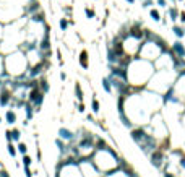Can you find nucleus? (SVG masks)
<instances>
[{"label":"nucleus","instance_id":"obj_1","mask_svg":"<svg viewBox=\"0 0 185 177\" xmlns=\"http://www.w3.org/2000/svg\"><path fill=\"white\" fill-rule=\"evenodd\" d=\"M162 94L154 91L136 90L128 96H123V111L133 125H146L159 109L162 107Z\"/></svg>","mask_w":185,"mask_h":177},{"label":"nucleus","instance_id":"obj_2","mask_svg":"<svg viewBox=\"0 0 185 177\" xmlns=\"http://www.w3.org/2000/svg\"><path fill=\"white\" fill-rule=\"evenodd\" d=\"M154 72H156V68H154L153 62L145 60L141 57H133L130 63L127 65V81L133 88L140 90V88H145L148 85Z\"/></svg>","mask_w":185,"mask_h":177},{"label":"nucleus","instance_id":"obj_3","mask_svg":"<svg viewBox=\"0 0 185 177\" xmlns=\"http://www.w3.org/2000/svg\"><path fill=\"white\" fill-rule=\"evenodd\" d=\"M5 73H7L10 78H18L21 75H26L29 70V62L28 57L23 50L16 49V50H11V52L5 54Z\"/></svg>","mask_w":185,"mask_h":177},{"label":"nucleus","instance_id":"obj_4","mask_svg":"<svg viewBox=\"0 0 185 177\" xmlns=\"http://www.w3.org/2000/svg\"><path fill=\"white\" fill-rule=\"evenodd\" d=\"M91 159L96 164V167L101 171L102 176L107 174V172H112V171H115V169H119V167L122 166V159H120L119 154L115 153L111 146H107V148H104V149H94Z\"/></svg>","mask_w":185,"mask_h":177},{"label":"nucleus","instance_id":"obj_5","mask_svg":"<svg viewBox=\"0 0 185 177\" xmlns=\"http://www.w3.org/2000/svg\"><path fill=\"white\" fill-rule=\"evenodd\" d=\"M175 78H177V72L174 68H164V70H156L154 75L151 77V80L148 81L146 88L154 93L164 94L167 93L169 90L172 88Z\"/></svg>","mask_w":185,"mask_h":177},{"label":"nucleus","instance_id":"obj_6","mask_svg":"<svg viewBox=\"0 0 185 177\" xmlns=\"http://www.w3.org/2000/svg\"><path fill=\"white\" fill-rule=\"evenodd\" d=\"M143 127L146 129L148 133H151V135L156 140H159V141L169 138V127H167V124H166L164 115L161 114V112H156V114L150 119V122H148L146 125H143Z\"/></svg>","mask_w":185,"mask_h":177},{"label":"nucleus","instance_id":"obj_7","mask_svg":"<svg viewBox=\"0 0 185 177\" xmlns=\"http://www.w3.org/2000/svg\"><path fill=\"white\" fill-rule=\"evenodd\" d=\"M164 50L166 49L162 47L161 44H157L156 41H153V39H145V41L141 42L138 57H141V59H145V60H150V62H154V60L164 52Z\"/></svg>","mask_w":185,"mask_h":177},{"label":"nucleus","instance_id":"obj_8","mask_svg":"<svg viewBox=\"0 0 185 177\" xmlns=\"http://www.w3.org/2000/svg\"><path fill=\"white\" fill-rule=\"evenodd\" d=\"M171 90H172V93H174V96L179 97L185 104V68L177 73V78H175V81H174Z\"/></svg>","mask_w":185,"mask_h":177},{"label":"nucleus","instance_id":"obj_9","mask_svg":"<svg viewBox=\"0 0 185 177\" xmlns=\"http://www.w3.org/2000/svg\"><path fill=\"white\" fill-rule=\"evenodd\" d=\"M150 163L153 164L156 169H162L164 167V164H166V154H164V151L161 148H156L153 151V153L150 154Z\"/></svg>","mask_w":185,"mask_h":177},{"label":"nucleus","instance_id":"obj_10","mask_svg":"<svg viewBox=\"0 0 185 177\" xmlns=\"http://www.w3.org/2000/svg\"><path fill=\"white\" fill-rule=\"evenodd\" d=\"M59 138H62L63 141H72L73 143L75 140H77V133H73L72 130L62 127V129H59Z\"/></svg>","mask_w":185,"mask_h":177},{"label":"nucleus","instance_id":"obj_11","mask_svg":"<svg viewBox=\"0 0 185 177\" xmlns=\"http://www.w3.org/2000/svg\"><path fill=\"white\" fill-rule=\"evenodd\" d=\"M171 52L179 55V57H185V44L182 41H175L174 44L171 45Z\"/></svg>","mask_w":185,"mask_h":177},{"label":"nucleus","instance_id":"obj_12","mask_svg":"<svg viewBox=\"0 0 185 177\" xmlns=\"http://www.w3.org/2000/svg\"><path fill=\"white\" fill-rule=\"evenodd\" d=\"M78 63L83 70H88L89 68V54H88L86 49H83L80 52V57H78Z\"/></svg>","mask_w":185,"mask_h":177},{"label":"nucleus","instance_id":"obj_13","mask_svg":"<svg viewBox=\"0 0 185 177\" xmlns=\"http://www.w3.org/2000/svg\"><path fill=\"white\" fill-rule=\"evenodd\" d=\"M5 122L8 125H15L18 122V115L13 109H7V112H5Z\"/></svg>","mask_w":185,"mask_h":177},{"label":"nucleus","instance_id":"obj_14","mask_svg":"<svg viewBox=\"0 0 185 177\" xmlns=\"http://www.w3.org/2000/svg\"><path fill=\"white\" fill-rule=\"evenodd\" d=\"M179 15H180V11H179V8L175 7V5H174V7H171V8L167 10V18L172 21V23L179 20Z\"/></svg>","mask_w":185,"mask_h":177},{"label":"nucleus","instance_id":"obj_15","mask_svg":"<svg viewBox=\"0 0 185 177\" xmlns=\"http://www.w3.org/2000/svg\"><path fill=\"white\" fill-rule=\"evenodd\" d=\"M101 83H102V88H104V91H106L107 94H111L112 91H114V88H112V83H111V78H109V77H104Z\"/></svg>","mask_w":185,"mask_h":177},{"label":"nucleus","instance_id":"obj_16","mask_svg":"<svg viewBox=\"0 0 185 177\" xmlns=\"http://www.w3.org/2000/svg\"><path fill=\"white\" fill-rule=\"evenodd\" d=\"M75 96H77V99L80 101V102H83V99H84V93H83V88H81V85L78 83H75Z\"/></svg>","mask_w":185,"mask_h":177},{"label":"nucleus","instance_id":"obj_17","mask_svg":"<svg viewBox=\"0 0 185 177\" xmlns=\"http://www.w3.org/2000/svg\"><path fill=\"white\" fill-rule=\"evenodd\" d=\"M38 86H39V90H41L42 93H47V91L50 90V86H49V81L45 80L44 77H39V85H38Z\"/></svg>","mask_w":185,"mask_h":177},{"label":"nucleus","instance_id":"obj_18","mask_svg":"<svg viewBox=\"0 0 185 177\" xmlns=\"http://www.w3.org/2000/svg\"><path fill=\"white\" fill-rule=\"evenodd\" d=\"M172 33H174L179 39L185 38V28H182V26H179V24H174V26H172Z\"/></svg>","mask_w":185,"mask_h":177},{"label":"nucleus","instance_id":"obj_19","mask_svg":"<svg viewBox=\"0 0 185 177\" xmlns=\"http://www.w3.org/2000/svg\"><path fill=\"white\" fill-rule=\"evenodd\" d=\"M150 16L153 18V21H156V23H161V21H162L161 11L157 10V8H151V10H150Z\"/></svg>","mask_w":185,"mask_h":177},{"label":"nucleus","instance_id":"obj_20","mask_svg":"<svg viewBox=\"0 0 185 177\" xmlns=\"http://www.w3.org/2000/svg\"><path fill=\"white\" fill-rule=\"evenodd\" d=\"M7 151H8V154H10L11 158H15V156L18 154V148L15 146L13 141H8V143H7Z\"/></svg>","mask_w":185,"mask_h":177},{"label":"nucleus","instance_id":"obj_21","mask_svg":"<svg viewBox=\"0 0 185 177\" xmlns=\"http://www.w3.org/2000/svg\"><path fill=\"white\" fill-rule=\"evenodd\" d=\"M91 111H93V114H99V111H101V104L96 97H93V101H91Z\"/></svg>","mask_w":185,"mask_h":177},{"label":"nucleus","instance_id":"obj_22","mask_svg":"<svg viewBox=\"0 0 185 177\" xmlns=\"http://www.w3.org/2000/svg\"><path fill=\"white\" fill-rule=\"evenodd\" d=\"M10 132H11V141H20L21 140V132H20V129H10Z\"/></svg>","mask_w":185,"mask_h":177},{"label":"nucleus","instance_id":"obj_23","mask_svg":"<svg viewBox=\"0 0 185 177\" xmlns=\"http://www.w3.org/2000/svg\"><path fill=\"white\" fill-rule=\"evenodd\" d=\"M68 24H70V21H68V18H67V16L60 18V21H59L60 31H67V29H68Z\"/></svg>","mask_w":185,"mask_h":177},{"label":"nucleus","instance_id":"obj_24","mask_svg":"<svg viewBox=\"0 0 185 177\" xmlns=\"http://www.w3.org/2000/svg\"><path fill=\"white\" fill-rule=\"evenodd\" d=\"M4 59H5V55L2 52H0V78H4L7 73H5V62H4Z\"/></svg>","mask_w":185,"mask_h":177},{"label":"nucleus","instance_id":"obj_25","mask_svg":"<svg viewBox=\"0 0 185 177\" xmlns=\"http://www.w3.org/2000/svg\"><path fill=\"white\" fill-rule=\"evenodd\" d=\"M84 15H86L88 20H94V18H96V11H94V8H89V7L84 8Z\"/></svg>","mask_w":185,"mask_h":177},{"label":"nucleus","instance_id":"obj_26","mask_svg":"<svg viewBox=\"0 0 185 177\" xmlns=\"http://www.w3.org/2000/svg\"><path fill=\"white\" fill-rule=\"evenodd\" d=\"M18 153L20 154H26L28 153V145H26V143H23V141H18Z\"/></svg>","mask_w":185,"mask_h":177},{"label":"nucleus","instance_id":"obj_27","mask_svg":"<svg viewBox=\"0 0 185 177\" xmlns=\"http://www.w3.org/2000/svg\"><path fill=\"white\" fill-rule=\"evenodd\" d=\"M21 161H23V166H31V164H33V158L29 156L28 153L23 154V159H21Z\"/></svg>","mask_w":185,"mask_h":177},{"label":"nucleus","instance_id":"obj_28","mask_svg":"<svg viewBox=\"0 0 185 177\" xmlns=\"http://www.w3.org/2000/svg\"><path fill=\"white\" fill-rule=\"evenodd\" d=\"M25 167V177H33L34 174H33V171H31V166H23Z\"/></svg>","mask_w":185,"mask_h":177},{"label":"nucleus","instance_id":"obj_29","mask_svg":"<svg viewBox=\"0 0 185 177\" xmlns=\"http://www.w3.org/2000/svg\"><path fill=\"white\" fill-rule=\"evenodd\" d=\"M0 177H11V176L8 174V171L5 169V167H2V169H0Z\"/></svg>","mask_w":185,"mask_h":177},{"label":"nucleus","instance_id":"obj_30","mask_svg":"<svg viewBox=\"0 0 185 177\" xmlns=\"http://www.w3.org/2000/svg\"><path fill=\"white\" fill-rule=\"evenodd\" d=\"M36 158H38V161H42V153H41V148H36Z\"/></svg>","mask_w":185,"mask_h":177},{"label":"nucleus","instance_id":"obj_31","mask_svg":"<svg viewBox=\"0 0 185 177\" xmlns=\"http://www.w3.org/2000/svg\"><path fill=\"white\" fill-rule=\"evenodd\" d=\"M162 177H177V176H175L174 172H171V171H164V172H162Z\"/></svg>","mask_w":185,"mask_h":177},{"label":"nucleus","instance_id":"obj_32","mask_svg":"<svg viewBox=\"0 0 185 177\" xmlns=\"http://www.w3.org/2000/svg\"><path fill=\"white\" fill-rule=\"evenodd\" d=\"M5 138H7V143H8V141H11V132H10V129L5 130Z\"/></svg>","mask_w":185,"mask_h":177},{"label":"nucleus","instance_id":"obj_33","mask_svg":"<svg viewBox=\"0 0 185 177\" xmlns=\"http://www.w3.org/2000/svg\"><path fill=\"white\" fill-rule=\"evenodd\" d=\"M180 124H182V127L185 129V109H184V112H182V115H180Z\"/></svg>","mask_w":185,"mask_h":177},{"label":"nucleus","instance_id":"obj_34","mask_svg":"<svg viewBox=\"0 0 185 177\" xmlns=\"http://www.w3.org/2000/svg\"><path fill=\"white\" fill-rule=\"evenodd\" d=\"M2 39H4V23H0V44H2Z\"/></svg>","mask_w":185,"mask_h":177},{"label":"nucleus","instance_id":"obj_35","mask_svg":"<svg viewBox=\"0 0 185 177\" xmlns=\"http://www.w3.org/2000/svg\"><path fill=\"white\" fill-rule=\"evenodd\" d=\"M84 111H86L84 104H83V102H80V104H78V112H84Z\"/></svg>","mask_w":185,"mask_h":177},{"label":"nucleus","instance_id":"obj_36","mask_svg":"<svg viewBox=\"0 0 185 177\" xmlns=\"http://www.w3.org/2000/svg\"><path fill=\"white\" fill-rule=\"evenodd\" d=\"M179 20H180L182 23H185V11H180V15H179Z\"/></svg>","mask_w":185,"mask_h":177},{"label":"nucleus","instance_id":"obj_37","mask_svg":"<svg viewBox=\"0 0 185 177\" xmlns=\"http://www.w3.org/2000/svg\"><path fill=\"white\" fill-rule=\"evenodd\" d=\"M60 80H62V81L67 80V73L65 72H60Z\"/></svg>","mask_w":185,"mask_h":177},{"label":"nucleus","instance_id":"obj_38","mask_svg":"<svg viewBox=\"0 0 185 177\" xmlns=\"http://www.w3.org/2000/svg\"><path fill=\"white\" fill-rule=\"evenodd\" d=\"M167 2H172V4H175V2H177V0H167Z\"/></svg>","mask_w":185,"mask_h":177},{"label":"nucleus","instance_id":"obj_39","mask_svg":"<svg viewBox=\"0 0 185 177\" xmlns=\"http://www.w3.org/2000/svg\"><path fill=\"white\" fill-rule=\"evenodd\" d=\"M0 124H2V117H0Z\"/></svg>","mask_w":185,"mask_h":177},{"label":"nucleus","instance_id":"obj_40","mask_svg":"<svg viewBox=\"0 0 185 177\" xmlns=\"http://www.w3.org/2000/svg\"><path fill=\"white\" fill-rule=\"evenodd\" d=\"M180 2H182V0H180Z\"/></svg>","mask_w":185,"mask_h":177}]
</instances>
